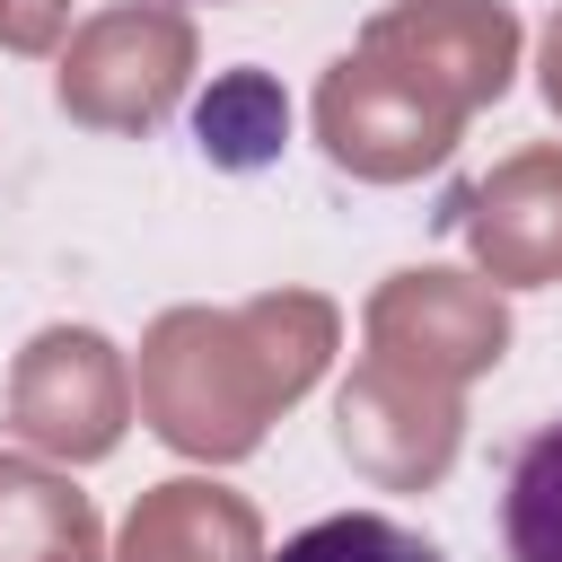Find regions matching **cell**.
<instances>
[{"instance_id":"cell-1","label":"cell","mask_w":562,"mask_h":562,"mask_svg":"<svg viewBox=\"0 0 562 562\" xmlns=\"http://www.w3.org/2000/svg\"><path fill=\"white\" fill-rule=\"evenodd\" d=\"M501 553L562 562V413L536 422L501 465Z\"/></svg>"},{"instance_id":"cell-2","label":"cell","mask_w":562,"mask_h":562,"mask_svg":"<svg viewBox=\"0 0 562 562\" xmlns=\"http://www.w3.org/2000/svg\"><path fill=\"white\" fill-rule=\"evenodd\" d=\"M272 562H448V553H439L422 527L386 518V509H334V518L299 527Z\"/></svg>"},{"instance_id":"cell-3","label":"cell","mask_w":562,"mask_h":562,"mask_svg":"<svg viewBox=\"0 0 562 562\" xmlns=\"http://www.w3.org/2000/svg\"><path fill=\"white\" fill-rule=\"evenodd\" d=\"M176 9H211V0H176Z\"/></svg>"}]
</instances>
